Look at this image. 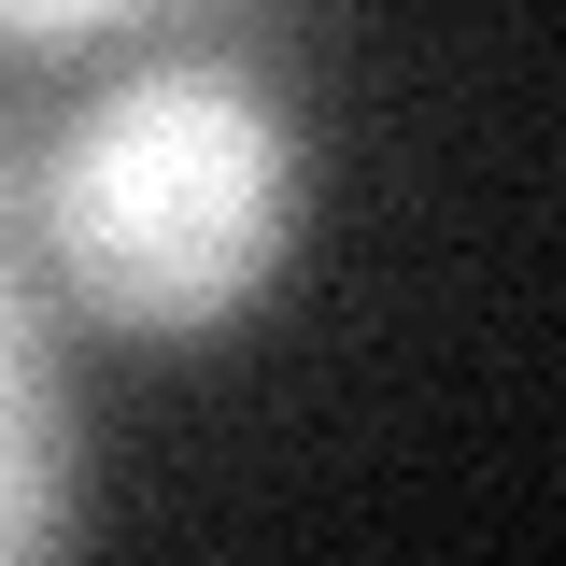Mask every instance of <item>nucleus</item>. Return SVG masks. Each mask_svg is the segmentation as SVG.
<instances>
[{"instance_id":"obj_1","label":"nucleus","mask_w":566,"mask_h":566,"mask_svg":"<svg viewBox=\"0 0 566 566\" xmlns=\"http://www.w3.org/2000/svg\"><path fill=\"white\" fill-rule=\"evenodd\" d=\"M43 241L99 326L199 340L297 241V114L241 57H128L43 156Z\"/></svg>"},{"instance_id":"obj_2","label":"nucleus","mask_w":566,"mask_h":566,"mask_svg":"<svg viewBox=\"0 0 566 566\" xmlns=\"http://www.w3.org/2000/svg\"><path fill=\"white\" fill-rule=\"evenodd\" d=\"M71 495H85L71 368L43 340V297L0 270V566H57L71 553Z\"/></svg>"}]
</instances>
